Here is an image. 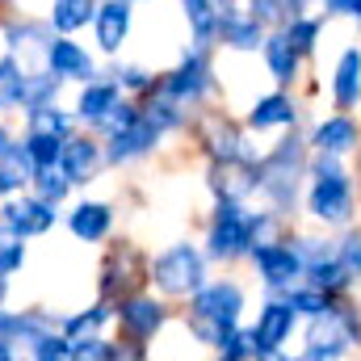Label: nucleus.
<instances>
[{
    "label": "nucleus",
    "mask_w": 361,
    "mask_h": 361,
    "mask_svg": "<svg viewBox=\"0 0 361 361\" xmlns=\"http://www.w3.org/2000/svg\"><path fill=\"white\" fill-rule=\"evenodd\" d=\"M281 214L277 210H252L244 197H214L210 206V219H206V257L219 261V265H235V261H248V252L265 240L281 235Z\"/></svg>",
    "instance_id": "obj_1"
},
{
    "label": "nucleus",
    "mask_w": 361,
    "mask_h": 361,
    "mask_svg": "<svg viewBox=\"0 0 361 361\" xmlns=\"http://www.w3.org/2000/svg\"><path fill=\"white\" fill-rule=\"evenodd\" d=\"M307 160H311V147L294 126L261 156V189L257 193L281 219H290L298 210V197H302V185H307Z\"/></svg>",
    "instance_id": "obj_2"
},
{
    "label": "nucleus",
    "mask_w": 361,
    "mask_h": 361,
    "mask_svg": "<svg viewBox=\"0 0 361 361\" xmlns=\"http://www.w3.org/2000/svg\"><path fill=\"white\" fill-rule=\"evenodd\" d=\"M185 302H189V307H185V328H189V336H193L197 345H210V349H214V345L240 324L248 294H244L240 281L214 277V281L197 286Z\"/></svg>",
    "instance_id": "obj_3"
},
{
    "label": "nucleus",
    "mask_w": 361,
    "mask_h": 361,
    "mask_svg": "<svg viewBox=\"0 0 361 361\" xmlns=\"http://www.w3.org/2000/svg\"><path fill=\"white\" fill-rule=\"evenodd\" d=\"M302 202H307V214L319 219L324 227H349L353 223V177L345 173L341 156L311 152Z\"/></svg>",
    "instance_id": "obj_4"
},
{
    "label": "nucleus",
    "mask_w": 361,
    "mask_h": 361,
    "mask_svg": "<svg viewBox=\"0 0 361 361\" xmlns=\"http://www.w3.org/2000/svg\"><path fill=\"white\" fill-rule=\"evenodd\" d=\"M353 345H361V315L345 294H336L324 315L307 319V345H302L298 357L302 361H336V357H345Z\"/></svg>",
    "instance_id": "obj_5"
},
{
    "label": "nucleus",
    "mask_w": 361,
    "mask_h": 361,
    "mask_svg": "<svg viewBox=\"0 0 361 361\" xmlns=\"http://www.w3.org/2000/svg\"><path fill=\"white\" fill-rule=\"evenodd\" d=\"M147 281L164 298H189L197 286L210 281V257L193 240H177L147 261Z\"/></svg>",
    "instance_id": "obj_6"
},
{
    "label": "nucleus",
    "mask_w": 361,
    "mask_h": 361,
    "mask_svg": "<svg viewBox=\"0 0 361 361\" xmlns=\"http://www.w3.org/2000/svg\"><path fill=\"white\" fill-rule=\"evenodd\" d=\"M214 63H210V47H185L180 51V59L169 68V72H160V85L156 89L164 92V97H173L177 105L185 109H202L206 101H210V92H214Z\"/></svg>",
    "instance_id": "obj_7"
},
{
    "label": "nucleus",
    "mask_w": 361,
    "mask_h": 361,
    "mask_svg": "<svg viewBox=\"0 0 361 361\" xmlns=\"http://www.w3.org/2000/svg\"><path fill=\"white\" fill-rule=\"evenodd\" d=\"M169 319H173L169 298L156 294V290H147V286L135 290V294H122L114 302V328H118V336L139 341V345H152L169 328Z\"/></svg>",
    "instance_id": "obj_8"
},
{
    "label": "nucleus",
    "mask_w": 361,
    "mask_h": 361,
    "mask_svg": "<svg viewBox=\"0 0 361 361\" xmlns=\"http://www.w3.org/2000/svg\"><path fill=\"white\" fill-rule=\"evenodd\" d=\"M147 261H152V257H143V252H139L135 244H126V240L109 244V252L101 257V269H97V294L109 298V302H118L122 294H135V290L152 286V281H147Z\"/></svg>",
    "instance_id": "obj_9"
},
{
    "label": "nucleus",
    "mask_w": 361,
    "mask_h": 361,
    "mask_svg": "<svg viewBox=\"0 0 361 361\" xmlns=\"http://www.w3.org/2000/svg\"><path fill=\"white\" fill-rule=\"evenodd\" d=\"M0 223L8 231H17L21 240H42L63 223V206L25 189V193H13V197H0Z\"/></svg>",
    "instance_id": "obj_10"
},
{
    "label": "nucleus",
    "mask_w": 361,
    "mask_h": 361,
    "mask_svg": "<svg viewBox=\"0 0 361 361\" xmlns=\"http://www.w3.org/2000/svg\"><path fill=\"white\" fill-rule=\"evenodd\" d=\"M197 147L210 164H231V160H257L248 130L235 126L227 114H202L197 118Z\"/></svg>",
    "instance_id": "obj_11"
},
{
    "label": "nucleus",
    "mask_w": 361,
    "mask_h": 361,
    "mask_svg": "<svg viewBox=\"0 0 361 361\" xmlns=\"http://www.w3.org/2000/svg\"><path fill=\"white\" fill-rule=\"evenodd\" d=\"M248 261H252V269L261 277L265 294H281V290H290L294 281H302V257H298L294 240H286V235L257 244V248L248 252Z\"/></svg>",
    "instance_id": "obj_12"
},
{
    "label": "nucleus",
    "mask_w": 361,
    "mask_h": 361,
    "mask_svg": "<svg viewBox=\"0 0 361 361\" xmlns=\"http://www.w3.org/2000/svg\"><path fill=\"white\" fill-rule=\"evenodd\" d=\"M298 328V311L281 298V294H265L261 311H257V324H252V336H257V361H281V345L294 336Z\"/></svg>",
    "instance_id": "obj_13"
},
{
    "label": "nucleus",
    "mask_w": 361,
    "mask_h": 361,
    "mask_svg": "<svg viewBox=\"0 0 361 361\" xmlns=\"http://www.w3.org/2000/svg\"><path fill=\"white\" fill-rule=\"evenodd\" d=\"M164 143V135L139 114L135 122H126L122 130H109V135H101V147H105V169H130V164H139V160H147L156 147Z\"/></svg>",
    "instance_id": "obj_14"
},
{
    "label": "nucleus",
    "mask_w": 361,
    "mask_h": 361,
    "mask_svg": "<svg viewBox=\"0 0 361 361\" xmlns=\"http://www.w3.org/2000/svg\"><path fill=\"white\" fill-rule=\"evenodd\" d=\"M38 63L51 68L63 85H80V80H89V76L101 72V68H97V55H92L85 42H76V34H51V38L42 42Z\"/></svg>",
    "instance_id": "obj_15"
},
{
    "label": "nucleus",
    "mask_w": 361,
    "mask_h": 361,
    "mask_svg": "<svg viewBox=\"0 0 361 361\" xmlns=\"http://www.w3.org/2000/svg\"><path fill=\"white\" fill-rule=\"evenodd\" d=\"M59 169H63V177L72 180L76 189H89L92 180L105 173V147H101V135H92V130H85V126H76V130L63 139Z\"/></svg>",
    "instance_id": "obj_16"
},
{
    "label": "nucleus",
    "mask_w": 361,
    "mask_h": 361,
    "mask_svg": "<svg viewBox=\"0 0 361 361\" xmlns=\"http://www.w3.org/2000/svg\"><path fill=\"white\" fill-rule=\"evenodd\" d=\"M265 25L248 13V4L240 0H227L219 4V30H214V47L223 51H235V55H257L261 42H265Z\"/></svg>",
    "instance_id": "obj_17"
},
{
    "label": "nucleus",
    "mask_w": 361,
    "mask_h": 361,
    "mask_svg": "<svg viewBox=\"0 0 361 361\" xmlns=\"http://www.w3.org/2000/svg\"><path fill=\"white\" fill-rule=\"evenodd\" d=\"M92 47L97 55L105 59H118L130 30H135V4L130 0H97V13H92Z\"/></svg>",
    "instance_id": "obj_18"
},
{
    "label": "nucleus",
    "mask_w": 361,
    "mask_h": 361,
    "mask_svg": "<svg viewBox=\"0 0 361 361\" xmlns=\"http://www.w3.org/2000/svg\"><path fill=\"white\" fill-rule=\"evenodd\" d=\"M55 30L47 25V17H34V13H17V8H4L0 13V47L21 55L25 63H38L42 55V42L51 38Z\"/></svg>",
    "instance_id": "obj_19"
},
{
    "label": "nucleus",
    "mask_w": 361,
    "mask_h": 361,
    "mask_svg": "<svg viewBox=\"0 0 361 361\" xmlns=\"http://www.w3.org/2000/svg\"><path fill=\"white\" fill-rule=\"evenodd\" d=\"M114 223H118V210L105 197H80L63 210V227L80 244H105L114 235Z\"/></svg>",
    "instance_id": "obj_20"
},
{
    "label": "nucleus",
    "mask_w": 361,
    "mask_h": 361,
    "mask_svg": "<svg viewBox=\"0 0 361 361\" xmlns=\"http://www.w3.org/2000/svg\"><path fill=\"white\" fill-rule=\"evenodd\" d=\"M122 97H126V92L118 89L105 72H97V76H89V80H80V85H76L72 114H76V122H80L85 130H97V126L105 122V114H109Z\"/></svg>",
    "instance_id": "obj_21"
},
{
    "label": "nucleus",
    "mask_w": 361,
    "mask_h": 361,
    "mask_svg": "<svg viewBox=\"0 0 361 361\" xmlns=\"http://www.w3.org/2000/svg\"><path fill=\"white\" fill-rule=\"evenodd\" d=\"M298 118H302V109L290 97V89H277V92H265V97L252 101V109L244 114V130H252V135L290 130V126H298Z\"/></svg>",
    "instance_id": "obj_22"
},
{
    "label": "nucleus",
    "mask_w": 361,
    "mask_h": 361,
    "mask_svg": "<svg viewBox=\"0 0 361 361\" xmlns=\"http://www.w3.org/2000/svg\"><path fill=\"white\" fill-rule=\"evenodd\" d=\"M307 147H311V152H332V156H349V152H357L361 147L357 118L345 114V109L319 118V122L311 126V135H307Z\"/></svg>",
    "instance_id": "obj_23"
},
{
    "label": "nucleus",
    "mask_w": 361,
    "mask_h": 361,
    "mask_svg": "<svg viewBox=\"0 0 361 361\" xmlns=\"http://www.w3.org/2000/svg\"><path fill=\"white\" fill-rule=\"evenodd\" d=\"M261 59H265V68H269V76H273L277 89H294V85L302 80V63H307V59L290 47V38H286L281 30H269V34H265Z\"/></svg>",
    "instance_id": "obj_24"
},
{
    "label": "nucleus",
    "mask_w": 361,
    "mask_h": 361,
    "mask_svg": "<svg viewBox=\"0 0 361 361\" xmlns=\"http://www.w3.org/2000/svg\"><path fill=\"white\" fill-rule=\"evenodd\" d=\"M332 105L336 109H357L361 105V47L341 51L336 72H332Z\"/></svg>",
    "instance_id": "obj_25"
},
{
    "label": "nucleus",
    "mask_w": 361,
    "mask_h": 361,
    "mask_svg": "<svg viewBox=\"0 0 361 361\" xmlns=\"http://www.w3.org/2000/svg\"><path fill=\"white\" fill-rule=\"evenodd\" d=\"M34 160H30V152H25V143H21V135L0 152V197H13V193H25L30 189V180H34Z\"/></svg>",
    "instance_id": "obj_26"
},
{
    "label": "nucleus",
    "mask_w": 361,
    "mask_h": 361,
    "mask_svg": "<svg viewBox=\"0 0 361 361\" xmlns=\"http://www.w3.org/2000/svg\"><path fill=\"white\" fill-rule=\"evenodd\" d=\"M51 328H59V315L47 311V307H21V311H8V315H4V336H8L17 349H25L34 336L51 332Z\"/></svg>",
    "instance_id": "obj_27"
},
{
    "label": "nucleus",
    "mask_w": 361,
    "mask_h": 361,
    "mask_svg": "<svg viewBox=\"0 0 361 361\" xmlns=\"http://www.w3.org/2000/svg\"><path fill=\"white\" fill-rule=\"evenodd\" d=\"M135 101H139V114H143L160 135H177V130L189 126V109L177 105L173 97H164L160 89H152L147 97H135Z\"/></svg>",
    "instance_id": "obj_28"
},
{
    "label": "nucleus",
    "mask_w": 361,
    "mask_h": 361,
    "mask_svg": "<svg viewBox=\"0 0 361 361\" xmlns=\"http://www.w3.org/2000/svg\"><path fill=\"white\" fill-rule=\"evenodd\" d=\"M105 328H114V302L101 298V294L92 298L89 307L59 315V332L63 336H92V332H105Z\"/></svg>",
    "instance_id": "obj_29"
},
{
    "label": "nucleus",
    "mask_w": 361,
    "mask_h": 361,
    "mask_svg": "<svg viewBox=\"0 0 361 361\" xmlns=\"http://www.w3.org/2000/svg\"><path fill=\"white\" fill-rule=\"evenodd\" d=\"M25 72L30 63L13 51L0 55V118H17L21 114V92H25Z\"/></svg>",
    "instance_id": "obj_30"
},
{
    "label": "nucleus",
    "mask_w": 361,
    "mask_h": 361,
    "mask_svg": "<svg viewBox=\"0 0 361 361\" xmlns=\"http://www.w3.org/2000/svg\"><path fill=\"white\" fill-rule=\"evenodd\" d=\"M92 13H97V0H51L47 4V25L55 34H80L92 25Z\"/></svg>",
    "instance_id": "obj_31"
},
{
    "label": "nucleus",
    "mask_w": 361,
    "mask_h": 361,
    "mask_svg": "<svg viewBox=\"0 0 361 361\" xmlns=\"http://www.w3.org/2000/svg\"><path fill=\"white\" fill-rule=\"evenodd\" d=\"M76 126H80V122H76V114H72V109H63L59 101H51V105H38V109H25V114H21V130H47V135L68 139Z\"/></svg>",
    "instance_id": "obj_32"
},
{
    "label": "nucleus",
    "mask_w": 361,
    "mask_h": 361,
    "mask_svg": "<svg viewBox=\"0 0 361 361\" xmlns=\"http://www.w3.org/2000/svg\"><path fill=\"white\" fill-rule=\"evenodd\" d=\"M185 25L193 47H214V30H219V0H180Z\"/></svg>",
    "instance_id": "obj_33"
},
{
    "label": "nucleus",
    "mask_w": 361,
    "mask_h": 361,
    "mask_svg": "<svg viewBox=\"0 0 361 361\" xmlns=\"http://www.w3.org/2000/svg\"><path fill=\"white\" fill-rule=\"evenodd\" d=\"M59 92H63V80H59L51 68L30 63V72H25V92H21V114H25V109H38V105L59 101Z\"/></svg>",
    "instance_id": "obj_34"
},
{
    "label": "nucleus",
    "mask_w": 361,
    "mask_h": 361,
    "mask_svg": "<svg viewBox=\"0 0 361 361\" xmlns=\"http://www.w3.org/2000/svg\"><path fill=\"white\" fill-rule=\"evenodd\" d=\"M302 281L315 286V290H328V294H349V286H353L357 277L341 265V257H328V261L302 265Z\"/></svg>",
    "instance_id": "obj_35"
},
{
    "label": "nucleus",
    "mask_w": 361,
    "mask_h": 361,
    "mask_svg": "<svg viewBox=\"0 0 361 361\" xmlns=\"http://www.w3.org/2000/svg\"><path fill=\"white\" fill-rule=\"evenodd\" d=\"M324 13H298V17H290L286 25H281V34L290 38V47L302 55V59H311L315 55V42H319V34H324Z\"/></svg>",
    "instance_id": "obj_36"
},
{
    "label": "nucleus",
    "mask_w": 361,
    "mask_h": 361,
    "mask_svg": "<svg viewBox=\"0 0 361 361\" xmlns=\"http://www.w3.org/2000/svg\"><path fill=\"white\" fill-rule=\"evenodd\" d=\"M105 76L126 92V97H147V92L160 85V72H152V68H143V63H109Z\"/></svg>",
    "instance_id": "obj_37"
},
{
    "label": "nucleus",
    "mask_w": 361,
    "mask_h": 361,
    "mask_svg": "<svg viewBox=\"0 0 361 361\" xmlns=\"http://www.w3.org/2000/svg\"><path fill=\"white\" fill-rule=\"evenodd\" d=\"M68 361H122V349H118V341H109L105 332L68 336Z\"/></svg>",
    "instance_id": "obj_38"
},
{
    "label": "nucleus",
    "mask_w": 361,
    "mask_h": 361,
    "mask_svg": "<svg viewBox=\"0 0 361 361\" xmlns=\"http://www.w3.org/2000/svg\"><path fill=\"white\" fill-rule=\"evenodd\" d=\"M281 298L298 311V319H315V315H324V311L332 307V298H336V294L315 290V286H307V281H294L290 290H281Z\"/></svg>",
    "instance_id": "obj_39"
},
{
    "label": "nucleus",
    "mask_w": 361,
    "mask_h": 361,
    "mask_svg": "<svg viewBox=\"0 0 361 361\" xmlns=\"http://www.w3.org/2000/svg\"><path fill=\"white\" fill-rule=\"evenodd\" d=\"M244 4H248V13H252L265 30H281L290 17L307 13V0H244Z\"/></svg>",
    "instance_id": "obj_40"
},
{
    "label": "nucleus",
    "mask_w": 361,
    "mask_h": 361,
    "mask_svg": "<svg viewBox=\"0 0 361 361\" xmlns=\"http://www.w3.org/2000/svg\"><path fill=\"white\" fill-rule=\"evenodd\" d=\"M30 189H34L38 197H47V202H55V206H68V202H72V193H76V185L63 177V169H59V164L38 169L34 180H30Z\"/></svg>",
    "instance_id": "obj_41"
},
{
    "label": "nucleus",
    "mask_w": 361,
    "mask_h": 361,
    "mask_svg": "<svg viewBox=\"0 0 361 361\" xmlns=\"http://www.w3.org/2000/svg\"><path fill=\"white\" fill-rule=\"evenodd\" d=\"M21 143H25L34 169H51V164H59V152H63V139H59V135H47V130H21Z\"/></svg>",
    "instance_id": "obj_42"
},
{
    "label": "nucleus",
    "mask_w": 361,
    "mask_h": 361,
    "mask_svg": "<svg viewBox=\"0 0 361 361\" xmlns=\"http://www.w3.org/2000/svg\"><path fill=\"white\" fill-rule=\"evenodd\" d=\"M25 261H30V240H21L17 231H8L0 223V273L17 277V273L25 269Z\"/></svg>",
    "instance_id": "obj_43"
},
{
    "label": "nucleus",
    "mask_w": 361,
    "mask_h": 361,
    "mask_svg": "<svg viewBox=\"0 0 361 361\" xmlns=\"http://www.w3.org/2000/svg\"><path fill=\"white\" fill-rule=\"evenodd\" d=\"M214 353L223 361H257V336H252V328H231L219 345H214Z\"/></svg>",
    "instance_id": "obj_44"
},
{
    "label": "nucleus",
    "mask_w": 361,
    "mask_h": 361,
    "mask_svg": "<svg viewBox=\"0 0 361 361\" xmlns=\"http://www.w3.org/2000/svg\"><path fill=\"white\" fill-rule=\"evenodd\" d=\"M21 353H25V357H34V361H68V336H63L59 328H51V332L34 336Z\"/></svg>",
    "instance_id": "obj_45"
},
{
    "label": "nucleus",
    "mask_w": 361,
    "mask_h": 361,
    "mask_svg": "<svg viewBox=\"0 0 361 361\" xmlns=\"http://www.w3.org/2000/svg\"><path fill=\"white\" fill-rule=\"evenodd\" d=\"M294 248H298V257H302V265H311V261H328V257H336V240H319V235H298V240H294Z\"/></svg>",
    "instance_id": "obj_46"
},
{
    "label": "nucleus",
    "mask_w": 361,
    "mask_h": 361,
    "mask_svg": "<svg viewBox=\"0 0 361 361\" xmlns=\"http://www.w3.org/2000/svg\"><path fill=\"white\" fill-rule=\"evenodd\" d=\"M336 257H341V265L361 281V231H345V235L336 240Z\"/></svg>",
    "instance_id": "obj_47"
},
{
    "label": "nucleus",
    "mask_w": 361,
    "mask_h": 361,
    "mask_svg": "<svg viewBox=\"0 0 361 361\" xmlns=\"http://www.w3.org/2000/svg\"><path fill=\"white\" fill-rule=\"evenodd\" d=\"M349 4H353V0H319L324 17H349Z\"/></svg>",
    "instance_id": "obj_48"
},
{
    "label": "nucleus",
    "mask_w": 361,
    "mask_h": 361,
    "mask_svg": "<svg viewBox=\"0 0 361 361\" xmlns=\"http://www.w3.org/2000/svg\"><path fill=\"white\" fill-rule=\"evenodd\" d=\"M13 139H17V130L8 126V118H0V152H4V147H8Z\"/></svg>",
    "instance_id": "obj_49"
},
{
    "label": "nucleus",
    "mask_w": 361,
    "mask_h": 361,
    "mask_svg": "<svg viewBox=\"0 0 361 361\" xmlns=\"http://www.w3.org/2000/svg\"><path fill=\"white\" fill-rule=\"evenodd\" d=\"M17 353H21V349H17V345H13L8 336H0V361H13Z\"/></svg>",
    "instance_id": "obj_50"
},
{
    "label": "nucleus",
    "mask_w": 361,
    "mask_h": 361,
    "mask_svg": "<svg viewBox=\"0 0 361 361\" xmlns=\"http://www.w3.org/2000/svg\"><path fill=\"white\" fill-rule=\"evenodd\" d=\"M349 17H357V21H361V0H353V4H349Z\"/></svg>",
    "instance_id": "obj_51"
},
{
    "label": "nucleus",
    "mask_w": 361,
    "mask_h": 361,
    "mask_svg": "<svg viewBox=\"0 0 361 361\" xmlns=\"http://www.w3.org/2000/svg\"><path fill=\"white\" fill-rule=\"evenodd\" d=\"M17 4H21V0H0V13H4V8H17Z\"/></svg>",
    "instance_id": "obj_52"
},
{
    "label": "nucleus",
    "mask_w": 361,
    "mask_h": 361,
    "mask_svg": "<svg viewBox=\"0 0 361 361\" xmlns=\"http://www.w3.org/2000/svg\"><path fill=\"white\" fill-rule=\"evenodd\" d=\"M130 4H156V0H130Z\"/></svg>",
    "instance_id": "obj_53"
},
{
    "label": "nucleus",
    "mask_w": 361,
    "mask_h": 361,
    "mask_svg": "<svg viewBox=\"0 0 361 361\" xmlns=\"http://www.w3.org/2000/svg\"><path fill=\"white\" fill-rule=\"evenodd\" d=\"M219 4H227V0H219Z\"/></svg>",
    "instance_id": "obj_54"
}]
</instances>
